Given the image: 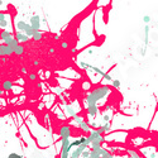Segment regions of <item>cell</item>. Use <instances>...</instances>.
Wrapping results in <instances>:
<instances>
[{
	"mask_svg": "<svg viewBox=\"0 0 158 158\" xmlns=\"http://www.w3.org/2000/svg\"><path fill=\"white\" fill-rule=\"evenodd\" d=\"M111 87L107 85H99V86L94 87L90 92H87V95L85 96V104L86 106L88 105H98V103L100 100L106 99L107 96L111 94Z\"/></svg>",
	"mask_w": 158,
	"mask_h": 158,
	"instance_id": "cell-1",
	"label": "cell"
},
{
	"mask_svg": "<svg viewBox=\"0 0 158 158\" xmlns=\"http://www.w3.org/2000/svg\"><path fill=\"white\" fill-rule=\"evenodd\" d=\"M123 138H128V133L123 132V130H117V132H114V133L106 134L105 140L106 142H119V143H124L125 139H123Z\"/></svg>",
	"mask_w": 158,
	"mask_h": 158,
	"instance_id": "cell-2",
	"label": "cell"
},
{
	"mask_svg": "<svg viewBox=\"0 0 158 158\" xmlns=\"http://www.w3.org/2000/svg\"><path fill=\"white\" fill-rule=\"evenodd\" d=\"M74 121L79 125L80 130H82V132H84L85 134H87V136L90 134V132L92 130L91 126H90V124H88V121L85 120V119H84L82 117H80V115H76V117L74 118Z\"/></svg>",
	"mask_w": 158,
	"mask_h": 158,
	"instance_id": "cell-3",
	"label": "cell"
},
{
	"mask_svg": "<svg viewBox=\"0 0 158 158\" xmlns=\"http://www.w3.org/2000/svg\"><path fill=\"white\" fill-rule=\"evenodd\" d=\"M58 134L61 139H70L72 136V126L70 124H62L58 129Z\"/></svg>",
	"mask_w": 158,
	"mask_h": 158,
	"instance_id": "cell-4",
	"label": "cell"
},
{
	"mask_svg": "<svg viewBox=\"0 0 158 158\" xmlns=\"http://www.w3.org/2000/svg\"><path fill=\"white\" fill-rule=\"evenodd\" d=\"M149 32H151V27L147 24V25L144 27V47L142 48V51H140V55L142 56H145V53H147L148 43H149Z\"/></svg>",
	"mask_w": 158,
	"mask_h": 158,
	"instance_id": "cell-5",
	"label": "cell"
},
{
	"mask_svg": "<svg viewBox=\"0 0 158 158\" xmlns=\"http://www.w3.org/2000/svg\"><path fill=\"white\" fill-rule=\"evenodd\" d=\"M41 23H42V19L39 18V15L34 14L29 19V24L34 30H41Z\"/></svg>",
	"mask_w": 158,
	"mask_h": 158,
	"instance_id": "cell-6",
	"label": "cell"
},
{
	"mask_svg": "<svg viewBox=\"0 0 158 158\" xmlns=\"http://www.w3.org/2000/svg\"><path fill=\"white\" fill-rule=\"evenodd\" d=\"M11 55H14V49L4 43H0V57H9Z\"/></svg>",
	"mask_w": 158,
	"mask_h": 158,
	"instance_id": "cell-7",
	"label": "cell"
},
{
	"mask_svg": "<svg viewBox=\"0 0 158 158\" xmlns=\"http://www.w3.org/2000/svg\"><path fill=\"white\" fill-rule=\"evenodd\" d=\"M14 86H15V84H14L11 80H9V79L3 80V82H1V88H3L4 92H10V91H13Z\"/></svg>",
	"mask_w": 158,
	"mask_h": 158,
	"instance_id": "cell-8",
	"label": "cell"
},
{
	"mask_svg": "<svg viewBox=\"0 0 158 158\" xmlns=\"http://www.w3.org/2000/svg\"><path fill=\"white\" fill-rule=\"evenodd\" d=\"M88 143H86V144H82V145H80V147H77L74 151V153L70 156V157H72V158H81V156H82V153H84V151H86V148L88 147Z\"/></svg>",
	"mask_w": 158,
	"mask_h": 158,
	"instance_id": "cell-9",
	"label": "cell"
},
{
	"mask_svg": "<svg viewBox=\"0 0 158 158\" xmlns=\"http://www.w3.org/2000/svg\"><path fill=\"white\" fill-rule=\"evenodd\" d=\"M62 107L65 109V111H66V114H67L70 118H75L76 115H79V114H77V111L75 110V107L72 106L71 104H65V105H62Z\"/></svg>",
	"mask_w": 158,
	"mask_h": 158,
	"instance_id": "cell-10",
	"label": "cell"
},
{
	"mask_svg": "<svg viewBox=\"0 0 158 158\" xmlns=\"http://www.w3.org/2000/svg\"><path fill=\"white\" fill-rule=\"evenodd\" d=\"M8 18H9V15L0 11V28H3V30L6 29L8 27H10L9 22H8Z\"/></svg>",
	"mask_w": 158,
	"mask_h": 158,
	"instance_id": "cell-11",
	"label": "cell"
},
{
	"mask_svg": "<svg viewBox=\"0 0 158 158\" xmlns=\"http://www.w3.org/2000/svg\"><path fill=\"white\" fill-rule=\"evenodd\" d=\"M86 113L90 118H95L99 114V106L98 105H88L86 106Z\"/></svg>",
	"mask_w": 158,
	"mask_h": 158,
	"instance_id": "cell-12",
	"label": "cell"
},
{
	"mask_svg": "<svg viewBox=\"0 0 158 158\" xmlns=\"http://www.w3.org/2000/svg\"><path fill=\"white\" fill-rule=\"evenodd\" d=\"M14 37H15V39L18 41V43H19V44L27 43V42L29 41V37L27 36V34H24V33H20V32H15Z\"/></svg>",
	"mask_w": 158,
	"mask_h": 158,
	"instance_id": "cell-13",
	"label": "cell"
},
{
	"mask_svg": "<svg viewBox=\"0 0 158 158\" xmlns=\"http://www.w3.org/2000/svg\"><path fill=\"white\" fill-rule=\"evenodd\" d=\"M27 24H28V23L24 22V20H17L15 22V29H17V32L24 33L25 28H27Z\"/></svg>",
	"mask_w": 158,
	"mask_h": 158,
	"instance_id": "cell-14",
	"label": "cell"
},
{
	"mask_svg": "<svg viewBox=\"0 0 158 158\" xmlns=\"http://www.w3.org/2000/svg\"><path fill=\"white\" fill-rule=\"evenodd\" d=\"M88 70H91L92 72H95V74H98V75H100L101 76V77L104 79L105 77V76L107 75L105 71L104 70H101V68H99V67H96V66H94V65H90V67H88Z\"/></svg>",
	"mask_w": 158,
	"mask_h": 158,
	"instance_id": "cell-15",
	"label": "cell"
},
{
	"mask_svg": "<svg viewBox=\"0 0 158 158\" xmlns=\"http://www.w3.org/2000/svg\"><path fill=\"white\" fill-rule=\"evenodd\" d=\"M25 53V48H24V46L23 44H19L17 48L14 49V55L15 56H23Z\"/></svg>",
	"mask_w": 158,
	"mask_h": 158,
	"instance_id": "cell-16",
	"label": "cell"
},
{
	"mask_svg": "<svg viewBox=\"0 0 158 158\" xmlns=\"http://www.w3.org/2000/svg\"><path fill=\"white\" fill-rule=\"evenodd\" d=\"M42 38H43V33H42L41 30H36L32 36V39L34 42H39V41H42Z\"/></svg>",
	"mask_w": 158,
	"mask_h": 158,
	"instance_id": "cell-17",
	"label": "cell"
},
{
	"mask_svg": "<svg viewBox=\"0 0 158 158\" xmlns=\"http://www.w3.org/2000/svg\"><path fill=\"white\" fill-rule=\"evenodd\" d=\"M53 92H55V94H57L58 96L66 95V92H65V88H63V87H61L60 85H58V86H56L55 88H53Z\"/></svg>",
	"mask_w": 158,
	"mask_h": 158,
	"instance_id": "cell-18",
	"label": "cell"
},
{
	"mask_svg": "<svg viewBox=\"0 0 158 158\" xmlns=\"http://www.w3.org/2000/svg\"><path fill=\"white\" fill-rule=\"evenodd\" d=\"M101 158H114L113 156V153L109 152L107 149H105L103 147V151H101Z\"/></svg>",
	"mask_w": 158,
	"mask_h": 158,
	"instance_id": "cell-19",
	"label": "cell"
},
{
	"mask_svg": "<svg viewBox=\"0 0 158 158\" xmlns=\"http://www.w3.org/2000/svg\"><path fill=\"white\" fill-rule=\"evenodd\" d=\"M36 32V30H34L32 27H30V24L28 23V24H27V28H25V32H24V34H27V36H28L29 38H32V36H33V33Z\"/></svg>",
	"mask_w": 158,
	"mask_h": 158,
	"instance_id": "cell-20",
	"label": "cell"
},
{
	"mask_svg": "<svg viewBox=\"0 0 158 158\" xmlns=\"http://www.w3.org/2000/svg\"><path fill=\"white\" fill-rule=\"evenodd\" d=\"M128 153H129L130 158H143L137 151H134V149H128Z\"/></svg>",
	"mask_w": 158,
	"mask_h": 158,
	"instance_id": "cell-21",
	"label": "cell"
},
{
	"mask_svg": "<svg viewBox=\"0 0 158 158\" xmlns=\"http://www.w3.org/2000/svg\"><path fill=\"white\" fill-rule=\"evenodd\" d=\"M81 86H82L84 91H88V92H90L92 90V88H91V82H87V81H85V80H84V82H82Z\"/></svg>",
	"mask_w": 158,
	"mask_h": 158,
	"instance_id": "cell-22",
	"label": "cell"
},
{
	"mask_svg": "<svg viewBox=\"0 0 158 158\" xmlns=\"http://www.w3.org/2000/svg\"><path fill=\"white\" fill-rule=\"evenodd\" d=\"M101 120H103V124H105V123H110L111 121V117L109 114H104L103 113V115H101Z\"/></svg>",
	"mask_w": 158,
	"mask_h": 158,
	"instance_id": "cell-23",
	"label": "cell"
},
{
	"mask_svg": "<svg viewBox=\"0 0 158 158\" xmlns=\"http://www.w3.org/2000/svg\"><path fill=\"white\" fill-rule=\"evenodd\" d=\"M22 92H23V87L15 85L14 88H13V95H19V94H22Z\"/></svg>",
	"mask_w": 158,
	"mask_h": 158,
	"instance_id": "cell-24",
	"label": "cell"
},
{
	"mask_svg": "<svg viewBox=\"0 0 158 158\" xmlns=\"http://www.w3.org/2000/svg\"><path fill=\"white\" fill-rule=\"evenodd\" d=\"M120 86H121L120 80H113V81H111V87H114V88H119Z\"/></svg>",
	"mask_w": 158,
	"mask_h": 158,
	"instance_id": "cell-25",
	"label": "cell"
},
{
	"mask_svg": "<svg viewBox=\"0 0 158 158\" xmlns=\"http://www.w3.org/2000/svg\"><path fill=\"white\" fill-rule=\"evenodd\" d=\"M79 66L80 68H82V70H88V67H90V65L86 63V62H84V61H79Z\"/></svg>",
	"mask_w": 158,
	"mask_h": 158,
	"instance_id": "cell-26",
	"label": "cell"
},
{
	"mask_svg": "<svg viewBox=\"0 0 158 158\" xmlns=\"http://www.w3.org/2000/svg\"><path fill=\"white\" fill-rule=\"evenodd\" d=\"M37 79H38L37 74H34V72H29V74H28V80H30V81H37Z\"/></svg>",
	"mask_w": 158,
	"mask_h": 158,
	"instance_id": "cell-27",
	"label": "cell"
},
{
	"mask_svg": "<svg viewBox=\"0 0 158 158\" xmlns=\"http://www.w3.org/2000/svg\"><path fill=\"white\" fill-rule=\"evenodd\" d=\"M90 156H91V149H90V151H88V149H86V151H84L81 158H90Z\"/></svg>",
	"mask_w": 158,
	"mask_h": 158,
	"instance_id": "cell-28",
	"label": "cell"
},
{
	"mask_svg": "<svg viewBox=\"0 0 158 158\" xmlns=\"http://www.w3.org/2000/svg\"><path fill=\"white\" fill-rule=\"evenodd\" d=\"M68 47H70V44H68L67 41H62V42H61V48H62V49H68Z\"/></svg>",
	"mask_w": 158,
	"mask_h": 158,
	"instance_id": "cell-29",
	"label": "cell"
},
{
	"mask_svg": "<svg viewBox=\"0 0 158 158\" xmlns=\"http://www.w3.org/2000/svg\"><path fill=\"white\" fill-rule=\"evenodd\" d=\"M8 158H23L20 154H18V153H9V156H8Z\"/></svg>",
	"mask_w": 158,
	"mask_h": 158,
	"instance_id": "cell-30",
	"label": "cell"
},
{
	"mask_svg": "<svg viewBox=\"0 0 158 158\" xmlns=\"http://www.w3.org/2000/svg\"><path fill=\"white\" fill-rule=\"evenodd\" d=\"M143 22L145 23V25H147L148 23L151 22V17H149V15H144V17H143Z\"/></svg>",
	"mask_w": 158,
	"mask_h": 158,
	"instance_id": "cell-31",
	"label": "cell"
},
{
	"mask_svg": "<svg viewBox=\"0 0 158 158\" xmlns=\"http://www.w3.org/2000/svg\"><path fill=\"white\" fill-rule=\"evenodd\" d=\"M43 86H44L43 82H38V84H37V87H38V88H42Z\"/></svg>",
	"mask_w": 158,
	"mask_h": 158,
	"instance_id": "cell-32",
	"label": "cell"
},
{
	"mask_svg": "<svg viewBox=\"0 0 158 158\" xmlns=\"http://www.w3.org/2000/svg\"><path fill=\"white\" fill-rule=\"evenodd\" d=\"M20 71L23 72V74H27V68H25V67H22V68H20Z\"/></svg>",
	"mask_w": 158,
	"mask_h": 158,
	"instance_id": "cell-33",
	"label": "cell"
},
{
	"mask_svg": "<svg viewBox=\"0 0 158 158\" xmlns=\"http://www.w3.org/2000/svg\"><path fill=\"white\" fill-rule=\"evenodd\" d=\"M87 53H88V55H94V49H88V51H87Z\"/></svg>",
	"mask_w": 158,
	"mask_h": 158,
	"instance_id": "cell-34",
	"label": "cell"
},
{
	"mask_svg": "<svg viewBox=\"0 0 158 158\" xmlns=\"http://www.w3.org/2000/svg\"><path fill=\"white\" fill-rule=\"evenodd\" d=\"M76 52H77V49H76V48H72V49H71V53H72V55H75Z\"/></svg>",
	"mask_w": 158,
	"mask_h": 158,
	"instance_id": "cell-35",
	"label": "cell"
},
{
	"mask_svg": "<svg viewBox=\"0 0 158 158\" xmlns=\"http://www.w3.org/2000/svg\"><path fill=\"white\" fill-rule=\"evenodd\" d=\"M33 65H34V66H38V65H39V61L36 60V61H34V62H33Z\"/></svg>",
	"mask_w": 158,
	"mask_h": 158,
	"instance_id": "cell-36",
	"label": "cell"
},
{
	"mask_svg": "<svg viewBox=\"0 0 158 158\" xmlns=\"http://www.w3.org/2000/svg\"><path fill=\"white\" fill-rule=\"evenodd\" d=\"M53 38H55V39H60V36H58V34H55V36H53Z\"/></svg>",
	"mask_w": 158,
	"mask_h": 158,
	"instance_id": "cell-37",
	"label": "cell"
},
{
	"mask_svg": "<svg viewBox=\"0 0 158 158\" xmlns=\"http://www.w3.org/2000/svg\"><path fill=\"white\" fill-rule=\"evenodd\" d=\"M55 48H49V53H55Z\"/></svg>",
	"mask_w": 158,
	"mask_h": 158,
	"instance_id": "cell-38",
	"label": "cell"
},
{
	"mask_svg": "<svg viewBox=\"0 0 158 158\" xmlns=\"http://www.w3.org/2000/svg\"><path fill=\"white\" fill-rule=\"evenodd\" d=\"M4 94V91H3V88H0V96H1Z\"/></svg>",
	"mask_w": 158,
	"mask_h": 158,
	"instance_id": "cell-39",
	"label": "cell"
},
{
	"mask_svg": "<svg viewBox=\"0 0 158 158\" xmlns=\"http://www.w3.org/2000/svg\"><path fill=\"white\" fill-rule=\"evenodd\" d=\"M4 4H5V3H4V1H1V0H0V6H1V5H4Z\"/></svg>",
	"mask_w": 158,
	"mask_h": 158,
	"instance_id": "cell-40",
	"label": "cell"
},
{
	"mask_svg": "<svg viewBox=\"0 0 158 158\" xmlns=\"http://www.w3.org/2000/svg\"><path fill=\"white\" fill-rule=\"evenodd\" d=\"M70 158H72V157H70Z\"/></svg>",
	"mask_w": 158,
	"mask_h": 158,
	"instance_id": "cell-41",
	"label": "cell"
}]
</instances>
